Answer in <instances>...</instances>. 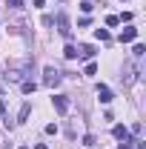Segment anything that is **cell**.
Instances as JSON below:
<instances>
[{
    "label": "cell",
    "instance_id": "11",
    "mask_svg": "<svg viewBox=\"0 0 146 149\" xmlns=\"http://www.w3.org/2000/svg\"><path fill=\"white\" fill-rule=\"evenodd\" d=\"M63 55L69 57V60H74V57H77V46H72V43H69V46L63 49Z\"/></svg>",
    "mask_w": 146,
    "mask_h": 149
},
{
    "label": "cell",
    "instance_id": "10",
    "mask_svg": "<svg viewBox=\"0 0 146 149\" xmlns=\"http://www.w3.org/2000/svg\"><path fill=\"white\" fill-rule=\"evenodd\" d=\"M35 89H37V83H35V80H23V83H20V92H23V95H32Z\"/></svg>",
    "mask_w": 146,
    "mask_h": 149
},
{
    "label": "cell",
    "instance_id": "22",
    "mask_svg": "<svg viewBox=\"0 0 146 149\" xmlns=\"http://www.w3.org/2000/svg\"><path fill=\"white\" fill-rule=\"evenodd\" d=\"M3 92H6V89H3V83H0V95H3Z\"/></svg>",
    "mask_w": 146,
    "mask_h": 149
},
{
    "label": "cell",
    "instance_id": "15",
    "mask_svg": "<svg viewBox=\"0 0 146 149\" xmlns=\"http://www.w3.org/2000/svg\"><path fill=\"white\" fill-rule=\"evenodd\" d=\"M80 9H83V12H86V15H89L92 9H95V3H92V0H83V3H80Z\"/></svg>",
    "mask_w": 146,
    "mask_h": 149
},
{
    "label": "cell",
    "instance_id": "23",
    "mask_svg": "<svg viewBox=\"0 0 146 149\" xmlns=\"http://www.w3.org/2000/svg\"><path fill=\"white\" fill-rule=\"evenodd\" d=\"M20 149H29V146H20Z\"/></svg>",
    "mask_w": 146,
    "mask_h": 149
},
{
    "label": "cell",
    "instance_id": "20",
    "mask_svg": "<svg viewBox=\"0 0 146 149\" xmlns=\"http://www.w3.org/2000/svg\"><path fill=\"white\" fill-rule=\"evenodd\" d=\"M32 3H35L37 9H40V6H43V3H46V0H32Z\"/></svg>",
    "mask_w": 146,
    "mask_h": 149
},
{
    "label": "cell",
    "instance_id": "14",
    "mask_svg": "<svg viewBox=\"0 0 146 149\" xmlns=\"http://www.w3.org/2000/svg\"><path fill=\"white\" fill-rule=\"evenodd\" d=\"M9 9H23V0H6Z\"/></svg>",
    "mask_w": 146,
    "mask_h": 149
},
{
    "label": "cell",
    "instance_id": "4",
    "mask_svg": "<svg viewBox=\"0 0 146 149\" xmlns=\"http://www.w3.org/2000/svg\"><path fill=\"white\" fill-rule=\"evenodd\" d=\"M52 103H55V109L60 112V115H66V112H69V97H66V95H55V97H52Z\"/></svg>",
    "mask_w": 146,
    "mask_h": 149
},
{
    "label": "cell",
    "instance_id": "12",
    "mask_svg": "<svg viewBox=\"0 0 146 149\" xmlns=\"http://www.w3.org/2000/svg\"><path fill=\"white\" fill-rule=\"evenodd\" d=\"M132 55H135V57H143V55H146V46H143V43H135V49H132Z\"/></svg>",
    "mask_w": 146,
    "mask_h": 149
},
{
    "label": "cell",
    "instance_id": "8",
    "mask_svg": "<svg viewBox=\"0 0 146 149\" xmlns=\"http://www.w3.org/2000/svg\"><path fill=\"white\" fill-rule=\"evenodd\" d=\"M135 37H138V29H135V26H126V29L120 32V43H129V40H135Z\"/></svg>",
    "mask_w": 146,
    "mask_h": 149
},
{
    "label": "cell",
    "instance_id": "9",
    "mask_svg": "<svg viewBox=\"0 0 146 149\" xmlns=\"http://www.w3.org/2000/svg\"><path fill=\"white\" fill-rule=\"evenodd\" d=\"M29 115H32V103L26 100V103L20 106V115H17V123H26V120H29Z\"/></svg>",
    "mask_w": 146,
    "mask_h": 149
},
{
    "label": "cell",
    "instance_id": "13",
    "mask_svg": "<svg viewBox=\"0 0 146 149\" xmlns=\"http://www.w3.org/2000/svg\"><path fill=\"white\" fill-rule=\"evenodd\" d=\"M95 37H97V40H103V43H106V40H109V32H106V29H95Z\"/></svg>",
    "mask_w": 146,
    "mask_h": 149
},
{
    "label": "cell",
    "instance_id": "19",
    "mask_svg": "<svg viewBox=\"0 0 146 149\" xmlns=\"http://www.w3.org/2000/svg\"><path fill=\"white\" fill-rule=\"evenodd\" d=\"M0 115H6V100H0Z\"/></svg>",
    "mask_w": 146,
    "mask_h": 149
},
{
    "label": "cell",
    "instance_id": "3",
    "mask_svg": "<svg viewBox=\"0 0 146 149\" xmlns=\"http://www.w3.org/2000/svg\"><path fill=\"white\" fill-rule=\"evenodd\" d=\"M57 32H60V35L66 37V40H69V37H72V23H69V17H66V15H63V12H60V15H57Z\"/></svg>",
    "mask_w": 146,
    "mask_h": 149
},
{
    "label": "cell",
    "instance_id": "2",
    "mask_svg": "<svg viewBox=\"0 0 146 149\" xmlns=\"http://www.w3.org/2000/svg\"><path fill=\"white\" fill-rule=\"evenodd\" d=\"M120 80H123V83H135V80H138V66H135V63H132V60H126V63H123V74H120Z\"/></svg>",
    "mask_w": 146,
    "mask_h": 149
},
{
    "label": "cell",
    "instance_id": "16",
    "mask_svg": "<svg viewBox=\"0 0 146 149\" xmlns=\"http://www.w3.org/2000/svg\"><path fill=\"white\" fill-rule=\"evenodd\" d=\"M117 23H120L117 15H109V17H106V26H117Z\"/></svg>",
    "mask_w": 146,
    "mask_h": 149
},
{
    "label": "cell",
    "instance_id": "6",
    "mask_svg": "<svg viewBox=\"0 0 146 149\" xmlns=\"http://www.w3.org/2000/svg\"><path fill=\"white\" fill-rule=\"evenodd\" d=\"M112 135H115L117 141H126V138H132V135H129V129L123 126V123H117V126H112Z\"/></svg>",
    "mask_w": 146,
    "mask_h": 149
},
{
    "label": "cell",
    "instance_id": "17",
    "mask_svg": "<svg viewBox=\"0 0 146 149\" xmlns=\"http://www.w3.org/2000/svg\"><path fill=\"white\" fill-rule=\"evenodd\" d=\"M83 74H97V63H89V66L83 69Z\"/></svg>",
    "mask_w": 146,
    "mask_h": 149
},
{
    "label": "cell",
    "instance_id": "21",
    "mask_svg": "<svg viewBox=\"0 0 146 149\" xmlns=\"http://www.w3.org/2000/svg\"><path fill=\"white\" fill-rule=\"evenodd\" d=\"M35 149H49V146H46V143H37V146Z\"/></svg>",
    "mask_w": 146,
    "mask_h": 149
},
{
    "label": "cell",
    "instance_id": "1",
    "mask_svg": "<svg viewBox=\"0 0 146 149\" xmlns=\"http://www.w3.org/2000/svg\"><path fill=\"white\" fill-rule=\"evenodd\" d=\"M60 80H63V72H60V69H55V66H46V69H43V83H46L49 89H55Z\"/></svg>",
    "mask_w": 146,
    "mask_h": 149
},
{
    "label": "cell",
    "instance_id": "5",
    "mask_svg": "<svg viewBox=\"0 0 146 149\" xmlns=\"http://www.w3.org/2000/svg\"><path fill=\"white\" fill-rule=\"evenodd\" d=\"M95 55H97V52H95V46H89V43L77 46V57H80V60H92Z\"/></svg>",
    "mask_w": 146,
    "mask_h": 149
},
{
    "label": "cell",
    "instance_id": "18",
    "mask_svg": "<svg viewBox=\"0 0 146 149\" xmlns=\"http://www.w3.org/2000/svg\"><path fill=\"white\" fill-rule=\"evenodd\" d=\"M46 135H57V123H49L46 126Z\"/></svg>",
    "mask_w": 146,
    "mask_h": 149
},
{
    "label": "cell",
    "instance_id": "7",
    "mask_svg": "<svg viewBox=\"0 0 146 149\" xmlns=\"http://www.w3.org/2000/svg\"><path fill=\"white\" fill-rule=\"evenodd\" d=\"M97 97H100V103H112V89L100 83V86H97Z\"/></svg>",
    "mask_w": 146,
    "mask_h": 149
}]
</instances>
